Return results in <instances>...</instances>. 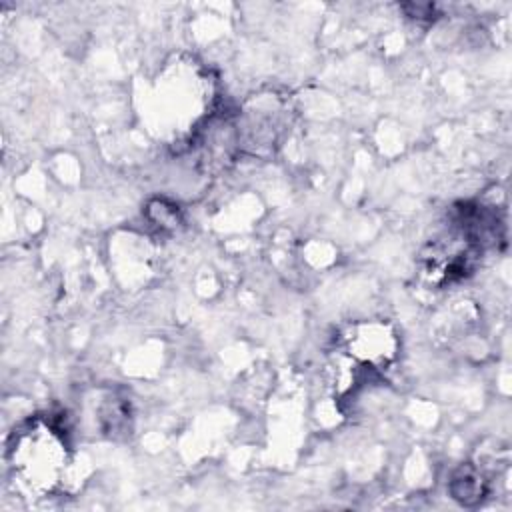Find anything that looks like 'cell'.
<instances>
[{"label": "cell", "instance_id": "cell-1", "mask_svg": "<svg viewBox=\"0 0 512 512\" xmlns=\"http://www.w3.org/2000/svg\"><path fill=\"white\" fill-rule=\"evenodd\" d=\"M398 358V336L384 320L348 324L330 350V384L340 400L354 398L384 378Z\"/></svg>", "mask_w": 512, "mask_h": 512}, {"label": "cell", "instance_id": "cell-2", "mask_svg": "<svg viewBox=\"0 0 512 512\" xmlns=\"http://www.w3.org/2000/svg\"><path fill=\"white\" fill-rule=\"evenodd\" d=\"M8 466L18 488L36 498L64 490L72 466L68 434L44 416L24 422L12 434Z\"/></svg>", "mask_w": 512, "mask_h": 512}]
</instances>
